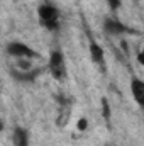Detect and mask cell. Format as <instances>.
Wrapping results in <instances>:
<instances>
[{
  "instance_id": "obj_14",
  "label": "cell",
  "mask_w": 144,
  "mask_h": 146,
  "mask_svg": "<svg viewBox=\"0 0 144 146\" xmlns=\"http://www.w3.org/2000/svg\"><path fill=\"white\" fill-rule=\"evenodd\" d=\"M2 129H3V122H2V119H0V133H2Z\"/></svg>"
},
{
  "instance_id": "obj_5",
  "label": "cell",
  "mask_w": 144,
  "mask_h": 146,
  "mask_svg": "<svg viewBox=\"0 0 144 146\" xmlns=\"http://www.w3.org/2000/svg\"><path fill=\"white\" fill-rule=\"evenodd\" d=\"M42 72L41 68H32V70H29V72H20V70H17V68H14V70H10V76L14 78V80H17V82H20V83H31V82H34L37 76H39V73Z\"/></svg>"
},
{
  "instance_id": "obj_7",
  "label": "cell",
  "mask_w": 144,
  "mask_h": 146,
  "mask_svg": "<svg viewBox=\"0 0 144 146\" xmlns=\"http://www.w3.org/2000/svg\"><path fill=\"white\" fill-rule=\"evenodd\" d=\"M12 143L14 146H29V133L24 127H15L12 134Z\"/></svg>"
},
{
  "instance_id": "obj_1",
  "label": "cell",
  "mask_w": 144,
  "mask_h": 146,
  "mask_svg": "<svg viewBox=\"0 0 144 146\" xmlns=\"http://www.w3.org/2000/svg\"><path fill=\"white\" fill-rule=\"evenodd\" d=\"M37 15H39V22L48 29V31H58L61 19H59V10L51 5V3H42L37 9Z\"/></svg>"
},
{
  "instance_id": "obj_4",
  "label": "cell",
  "mask_w": 144,
  "mask_h": 146,
  "mask_svg": "<svg viewBox=\"0 0 144 146\" xmlns=\"http://www.w3.org/2000/svg\"><path fill=\"white\" fill-rule=\"evenodd\" d=\"M104 31L107 33L108 36H120L124 33H129V27L124 26L119 19H114V17H107L104 21Z\"/></svg>"
},
{
  "instance_id": "obj_8",
  "label": "cell",
  "mask_w": 144,
  "mask_h": 146,
  "mask_svg": "<svg viewBox=\"0 0 144 146\" xmlns=\"http://www.w3.org/2000/svg\"><path fill=\"white\" fill-rule=\"evenodd\" d=\"M90 56H92V60L97 63V65H100V66H104V48L97 42V41H90Z\"/></svg>"
},
{
  "instance_id": "obj_10",
  "label": "cell",
  "mask_w": 144,
  "mask_h": 146,
  "mask_svg": "<svg viewBox=\"0 0 144 146\" xmlns=\"http://www.w3.org/2000/svg\"><path fill=\"white\" fill-rule=\"evenodd\" d=\"M102 115L105 117V121L110 119V104H108V100L105 97L102 99Z\"/></svg>"
},
{
  "instance_id": "obj_9",
  "label": "cell",
  "mask_w": 144,
  "mask_h": 146,
  "mask_svg": "<svg viewBox=\"0 0 144 146\" xmlns=\"http://www.w3.org/2000/svg\"><path fill=\"white\" fill-rule=\"evenodd\" d=\"M15 68L20 70V72H29V70H32V61L27 60V58H19L17 63H15Z\"/></svg>"
},
{
  "instance_id": "obj_11",
  "label": "cell",
  "mask_w": 144,
  "mask_h": 146,
  "mask_svg": "<svg viewBox=\"0 0 144 146\" xmlns=\"http://www.w3.org/2000/svg\"><path fill=\"white\" fill-rule=\"evenodd\" d=\"M87 127H88V121H87V117H80L78 122H76V129H78L80 133H83V131H87Z\"/></svg>"
},
{
  "instance_id": "obj_6",
  "label": "cell",
  "mask_w": 144,
  "mask_h": 146,
  "mask_svg": "<svg viewBox=\"0 0 144 146\" xmlns=\"http://www.w3.org/2000/svg\"><path fill=\"white\" fill-rule=\"evenodd\" d=\"M131 92L137 106H144V82L141 78H132L131 80Z\"/></svg>"
},
{
  "instance_id": "obj_12",
  "label": "cell",
  "mask_w": 144,
  "mask_h": 146,
  "mask_svg": "<svg viewBox=\"0 0 144 146\" xmlns=\"http://www.w3.org/2000/svg\"><path fill=\"white\" fill-rule=\"evenodd\" d=\"M107 3L110 5V9H114V10H117V9L120 7V3H122V0H107Z\"/></svg>"
},
{
  "instance_id": "obj_13",
  "label": "cell",
  "mask_w": 144,
  "mask_h": 146,
  "mask_svg": "<svg viewBox=\"0 0 144 146\" xmlns=\"http://www.w3.org/2000/svg\"><path fill=\"white\" fill-rule=\"evenodd\" d=\"M137 61H139V63H144V56H143V53H139V54H137Z\"/></svg>"
},
{
  "instance_id": "obj_3",
  "label": "cell",
  "mask_w": 144,
  "mask_h": 146,
  "mask_svg": "<svg viewBox=\"0 0 144 146\" xmlns=\"http://www.w3.org/2000/svg\"><path fill=\"white\" fill-rule=\"evenodd\" d=\"M49 72L56 80H63L66 75V66H65V54L59 49H54L49 56Z\"/></svg>"
},
{
  "instance_id": "obj_2",
  "label": "cell",
  "mask_w": 144,
  "mask_h": 146,
  "mask_svg": "<svg viewBox=\"0 0 144 146\" xmlns=\"http://www.w3.org/2000/svg\"><path fill=\"white\" fill-rule=\"evenodd\" d=\"M7 53L10 54V56H14V58H27V60H31V58H39V53L34 51L29 44H26V42H20V41H12V42H9L7 44Z\"/></svg>"
}]
</instances>
